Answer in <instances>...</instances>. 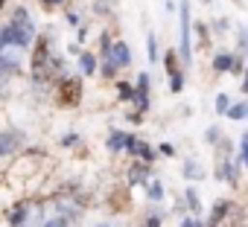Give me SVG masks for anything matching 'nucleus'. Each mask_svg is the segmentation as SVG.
<instances>
[{"label": "nucleus", "mask_w": 248, "mask_h": 227, "mask_svg": "<svg viewBox=\"0 0 248 227\" xmlns=\"http://www.w3.org/2000/svg\"><path fill=\"white\" fill-rule=\"evenodd\" d=\"M32 35H35V27L27 15V9H18L12 15V24L6 29H0V38L3 44H18V47H30L32 44Z\"/></svg>", "instance_id": "f257e3e1"}, {"label": "nucleus", "mask_w": 248, "mask_h": 227, "mask_svg": "<svg viewBox=\"0 0 248 227\" xmlns=\"http://www.w3.org/2000/svg\"><path fill=\"white\" fill-rule=\"evenodd\" d=\"M53 73H56V61L50 58V41L47 38H38L35 56H32V76L38 82H47V79H53Z\"/></svg>", "instance_id": "f03ea898"}, {"label": "nucleus", "mask_w": 248, "mask_h": 227, "mask_svg": "<svg viewBox=\"0 0 248 227\" xmlns=\"http://www.w3.org/2000/svg\"><path fill=\"white\" fill-rule=\"evenodd\" d=\"M239 221H242V213L233 201H222L210 213V227H239Z\"/></svg>", "instance_id": "7ed1b4c3"}, {"label": "nucleus", "mask_w": 248, "mask_h": 227, "mask_svg": "<svg viewBox=\"0 0 248 227\" xmlns=\"http://www.w3.org/2000/svg\"><path fill=\"white\" fill-rule=\"evenodd\" d=\"M56 102L62 108H76L82 102V79H62L56 90Z\"/></svg>", "instance_id": "20e7f679"}, {"label": "nucleus", "mask_w": 248, "mask_h": 227, "mask_svg": "<svg viewBox=\"0 0 248 227\" xmlns=\"http://www.w3.org/2000/svg\"><path fill=\"white\" fill-rule=\"evenodd\" d=\"M178 9H181V61L190 64V61H193V44H190V3H187V0H181Z\"/></svg>", "instance_id": "39448f33"}, {"label": "nucleus", "mask_w": 248, "mask_h": 227, "mask_svg": "<svg viewBox=\"0 0 248 227\" xmlns=\"http://www.w3.org/2000/svg\"><path fill=\"white\" fill-rule=\"evenodd\" d=\"M132 99H135V105H138V111H140V114L149 108V76H146V73H140V76H138V90L132 93Z\"/></svg>", "instance_id": "423d86ee"}, {"label": "nucleus", "mask_w": 248, "mask_h": 227, "mask_svg": "<svg viewBox=\"0 0 248 227\" xmlns=\"http://www.w3.org/2000/svg\"><path fill=\"white\" fill-rule=\"evenodd\" d=\"M231 64H233V56H231V53H219V56L213 58V70H216V73H231Z\"/></svg>", "instance_id": "0eeeda50"}, {"label": "nucleus", "mask_w": 248, "mask_h": 227, "mask_svg": "<svg viewBox=\"0 0 248 227\" xmlns=\"http://www.w3.org/2000/svg\"><path fill=\"white\" fill-rule=\"evenodd\" d=\"M228 117L231 120H245L248 117V102H236V105H228Z\"/></svg>", "instance_id": "6e6552de"}, {"label": "nucleus", "mask_w": 248, "mask_h": 227, "mask_svg": "<svg viewBox=\"0 0 248 227\" xmlns=\"http://www.w3.org/2000/svg\"><path fill=\"white\" fill-rule=\"evenodd\" d=\"M126 137H129V134L114 131V134L108 137V149H111V152H123V149H126Z\"/></svg>", "instance_id": "1a4fd4ad"}, {"label": "nucleus", "mask_w": 248, "mask_h": 227, "mask_svg": "<svg viewBox=\"0 0 248 227\" xmlns=\"http://www.w3.org/2000/svg\"><path fill=\"white\" fill-rule=\"evenodd\" d=\"M79 64H82V73H85V76H91V73L96 70V58H93L91 53H82V58H79Z\"/></svg>", "instance_id": "9d476101"}, {"label": "nucleus", "mask_w": 248, "mask_h": 227, "mask_svg": "<svg viewBox=\"0 0 248 227\" xmlns=\"http://www.w3.org/2000/svg\"><path fill=\"white\" fill-rule=\"evenodd\" d=\"M140 181H146V163H138L129 172V184H140Z\"/></svg>", "instance_id": "9b49d317"}, {"label": "nucleus", "mask_w": 248, "mask_h": 227, "mask_svg": "<svg viewBox=\"0 0 248 227\" xmlns=\"http://www.w3.org/2000/svg\"><path fill=\"white\" fill-rule=\"evenodd\" d=\"M184 175H187V178H193V181H199V178H204V172H202V166H199L196 160H190V163L184 166Z\"/></svg>", "instance_id": "f8f14e48"}, {"label": "nucleus", "mask_w": 248, "mask_h": 227, "mask_svg": "<svg viewBox=\"0 0 248 227\" xmlns=\"http://www.w3.org/2000/svg\"><path fill=\"white\" fill-rule=\"evenodd\" d=\"M170 87H172V93H181L184 90V76L175 70V73H170Z\"/></svg>", "instance_id": "ddd939ff"}, {"label": "nucleus", "mask_w": 248, "mask_h": 227, "mask_svg": "<svg viewBox=\"0 0 248 227\" xmlns=\"http://www.w3.org/2000/svg\"><path fill=\"white\" fill-rule=\"evenodd\" d=\"M149 198H152V201H161V198H164V184H161V181H152V184H149Z\"/></svg>", "instance_id": "4468645a"}, {"label": "nucleus", "mask_w": 248, "mask_h": 227, "mask_svg": "<svg viewBox=\"0 0 248 227\" xmlns=\"http://www.w3.org/2000/svg\"><path fill=\"white\" fill-rule=\"evenodd\" d=\"M12 146H15L12 134H3V137H0V155H9V152H12Z\"/></svg>", "instance_id": "2eb2a0df"}, {"label": "nucleus", "mask_w": 248, "mask_h": 227, "mask_svg": "<svg viewBox=\"0 0 248 227\" xmlns=\"http://www.w3.org/2000/svg\"><path fill=\"white\" fill-rule=\"evenodd\" d=\"M164 67H167V73H175L178 67H175V50H170L167 56H164Z\"/></svg>", "instance_id": "dca6fc26"}, {"label": "nucleus", "mask_w": 248, "mask_h": 227, "mask_svg": "<svg viewBox=\"0 0 248 227\" xmlns=\"http://www.w3.org/2000/svg\"><path fill=\"white\" fill-rule=\"evenodd\" d=\"M228 105H231L228 93H219V96H216V114H225V111H228Z\"/></svg>", "instance_id": "f3484780"}, {"label": "nucleus", "mask_w": 248, "mask_h": 227, "mask_svg": "<svg viewBox=\"0 0 248 227\" xmlns=\"http://www.w3.org/2000/svg\"><path fill=\"white\" fill-rule=\"evenodd\" d=\"M149 61H158V38L149 35Z\"/></svg>", "instance_id": "a211bd4d"}, {"label": "nucleus", "mask_w": 248, "mask_h": 227, "mask_svg": "<svg viewBox=\"0 0 248 227\" xmlns=\"http://www.w3.org/2000/svg\"><path fill=\"white\" fill-rule=\"evenodd\" d=\"M184 198H187V204H190L193 210H199V195H196V189H187V195H184Z\"/></svg>", "instance_id": "6ab92c4d"}, {"label": "nucleus", "mask_w": 248, "mask_h": 227, "mask_svg": "<svg viewBox=\"0 0 248 227\" xmlns=\"http://www.w3.org/2000/svg\"><path fill=\"white\" fill-rule=\"evenodd\" d=\"M158 152H161L164 157H172V155H175V149H172L170 143H161V149H158Z\"/></svg>", "instance_id": "aec40b11"}, {"label": "nucleus", "mask_w": 248, "mask_h": 227, "mask_svg": "<svg viewBox=\"0 0 248 227\" xmlns=\"http://www.w3.org/2000/svg\"><path fill=\"white\" fill-rule=\"evenodd\" d=\"M245 67H242V61H239V56H233V64H231V73H242Z\"/></svg>", "instance_id": "412c9836"}, {"label": "nucleus", "mask_w": 248, "mask_h": 227, "mask_svg": "<svg viewBox=\"0 0 248 227\" xmlns=\"http://www.w3.org/2000/svg\"><path fill=\"white\" fill-rule=\"evenodd\" d=\"M132 93H135V90H132L129 85H120V96H123V99H132Z\"/></svg>", "instance_id": "4be33fe9"}, {"label": "nucleus", "mask_w": 248, "mask_h": 227, "mask_svg": "<svg viewBox=\"0 0 248 227\" xmlns=\"http://www.w3.org/2000/svg\"><path fill=\"white\" fill-rule=\"evenodd\" d=\"M204 140H207V143H216V140H219V131H216V128H210V131L204 134Z\"/></svg>", "instance_id": "5701e85b"}, {"label": "nucleus", "mask_w": 248, "mask_h": 227, "mask_svg": "<svg viewBox=\"0 0 248 227\" xmlns=\"http://www.w3.org/2000/svg\"><path fill=\"white\" fill-rule=\"evenodd\" d=\"M21 218H24V207H18V210H15V215H12V224H21Z\"/></svg>", "instance_id": "b1692460"}, {"label": "nucleus", "mask_w": 248, "mask_h": 227, "mask_svg": "<svg viewBox=\"0 0 248 227\" xmlns=\"http://www.w3.org/2000/svg\"><path fill=\"white\" fill-rule=\"evenodd\" d=\"M181 227H202V224H199L196 218H184V221H181Z\"/></svg>", "instance_id": "393cba45"}, {"label": "nucleus", "mask_w": 248, "mask_h": 227, "mask_svg": "<svg viewBox=\"0 0 248 227\" xmlns=\"http://www.w3.org/2000/svg\"><path fill=\"white\" fill-rule=\"evenodd\" d=\"M239 157L245 160V166H248V143H242V152H239Z\"/></svg>", "instance_id": "a878e982"}, {"label": "nucleus", "mask_w": 248, "mask_h": 227, "mask_svg": "<svg viewBox=\"0 0 248 227\" xmlns=\"http://www.w3.org/2000/svg\"><path fill=\"white\" fill-rule=\"evenodd\" d=\"M146 227H161V218H149V224Z\"/></svg>", "instance_id": "bb28decb"}, {"label": "nucleus", "mask_w": 248, "mask_h": 227, "mask_svg": "<svg viewBox=\"0 0 248 227\" xmlns=\"http://www.w3.org/2000/svg\"><path fill=\"white\" fill-rule=\"evenodd\" d=\"M47 227H64V221H59V218H56V221H47Z\"/></svg>", "instance_id": "cd10ccee"}, {"label": "nucleus", "mask_w": 248, "mask_h": 227, "mask_svg": "<svg viewBox=\"0 0 248 227\" xmlns=\"http://www.w3.org/2000/svg\"><path fill=\"white\" fill-rule=\"evenodd\" d=\"M56 3H64V0H44V6H56Z\"/></svg>", "instance_id": "c85d7f7f"}, {"label": "nucleus", "mask_w": 248, "mask_h": 227, "mask_svg": "<svg viewBox=\"0 0 248 227\" xmlns=\"http://www.w3.org/2000/svg\"><path fill=\"white\" fill-rule=\"evenodd\" d=\"M242 73H245V82H242V90L248 93V70H242Z\"/></svg>", "instance_id": "c756f323"}, {"label": "nucleus", "mask_w": 248, "mask_h": 227, "mask_svg": "<svg viewBox=\"0 0 248 227\" xmlns=\"http://www.w3.org/2000/svg\"><path fill=\"white\" fill-rule=\"evenodd\" d=\"M242 143H248V134H245V137H242Z\"/></svg>", "instance_id": "7c9ffc66"}, {"label": "nucleus", "mask_w": 248, "mask_h": 227, "mask_svg": "<svg viewBox=\"0 0 248 227\" xmlns=\"http://www.w3.org/2000/svg\"><path fill=\"white\" fill-rule=\"evenodd\" d=\"M3 3H6V0H0V9H3Z\"/></svg>", "instance_id": "2f4dec72"}, {"label": "nucleus", "mask_w": 248, "mask_h": 227, "mask_svg": "<svg viewBox=\"0 0 248 227\" xmlns=\"http://www.w3.org/2000/svg\"><path fill=\"white\" fill-rule=\"evenodd\" d=\"M204 3H210V0H204Z\"/></svg>", "instance_id": "473e14b6"}, {"label": "nucleus", "mask_w": 248, "mask_h": 227, "mask_svg": "<svg viewBox=\"0 0 248 227\" xmlns=\"http://www.w3.org/2000/svg\"><path fill=\"white\" fill-rule=\"evenodd\" d=\"M102 227H105V224H102Z\"/></svg>", "instance_id": "72a5a7b5"}]
</instances>
